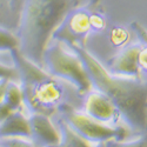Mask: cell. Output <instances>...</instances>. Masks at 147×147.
Here are the masks:
<instances>
[{
  "instance_id": "obj_6",
  "label": "cell",
  "mask_w": 147,
  "mask_h": 147,
  "mask_svg": "<svg viewBox=\"0 0 147 147\" xmlns=\"http://www.w3.org/2000/svg\"><path fill=\"white\" fill-rule=\"evenodd\" d=\"M90 7L79 6L71 9L53 33L52 39L68 46L86 47L88 35L92 33L90 26Z\"/></svg>"
},
{
  "instance_id": "obj_3",
  "label": "cell",
  "mask_w": 147,
  "mask_h": 147,
  "mask_svg": "<svg viewBox=\"0 0 147 147\" xmlns=\"http://www.w3.org/2000/svg\"><path fill=\"white\" fill-rule=\"evenodd\" d=\"M20 84L28 113L36 112L51 117L72 107L68 101L69 93L66 82L51 76L44 67Z\"/></svg>"
},
{
  "instance_id": "obj_18",
  "label": "cell",
  "mask_w": 147,
  "mask_h": 147,
  "mask_svg": "<svg viewBox=\"0 0 147 147\" xmlns=\"http://www.w3.org/2000/svg\"><path fill=\"white\" fill-rule=\"evenodd\" d=\"M0 147H38L30 138H0Z\"/></svg>"
},
{
  "instance_id": "obj_5",
  "label": "cell",
  "mask_w": 147,
  "mask_h": 147,
  "mask_svg": "<svg viewBox=\"0 0 147 147\" xmlns=\"http://www.w3.org/2000/svg\"><path fill=\"white\" fill-rule=\"evenodd\" d=\"M61 120L78 136L91 144L99 145L111 140H126L131 129L124 125H109L87 115L82 109L68 107L61 112Z\"/></svg>"
},
{
  "instance_id": "obj_2",
  "label": "cell",
  "mask_w": 147,
  "mask_h": 147,
  "mask_svg": "<svg viewBox=\"0 0 147 147\" xmlns=\"http://www.w3.org/2000/svg\"><path fill=\"white\" fill-rule=\"evenodd\" d=\"M78 5L79 0H25L17 28L21 54L42 66L44 52L53 33Z\"/></svg>"
},
{
  "instance_id": "obj_19",
  "label": "cell",
  "mask_w": 147,
  "mask_h": 147,
  "mask_svg": "<svg viewBox=\"0 0 147 147\" xmlns=\"http://www.w3.org/2000/svg\"><path fill=\"white\" fill-rule=\"evenodd\" d=\"M0 79L19 81V73L14 66H7L0 63Z\"/></svg>"
},
{
  "instance_id": "obj_23",
  "label": "cell",
  "mask_w": 147,
  "mask_h": 147,
  "mask_svg": "<svg viewBox=\"0 0 147 147\" xmlns=\"http://www.w3.org/2000/svg\"><path fill=\"white\" fill-rule=\"evenodd\" d=\"M9 80L6 79H0V105L5 102V93H6V87Z\"/></svg>"
},
{
  "instance_id": "obj_9",
  "label": "cell",
  "mask_w": 147,
  "mask_h": 147,
  "mask_svg": "<svg viewBox=\"0 0 147 147\" xmlns=\"http://www.w3.org/2000/svg\"><path fill=\"white\" fill-rule=\"evenodd\" d=\"M28 122L31 128V140L38 147H48L60 142V128L53 124L50 115L32 112L28 113Z\"/></svg>"
},
{
  "instance_id": "obj_1",
  "label": "cell",
  "mask_w": 147,
  "mask_h": 147,
  "mask_svg": "<svg viewBox=\"0 0 147 147\" xmlns=\"http://www.w3.org/2000/svg\"><path fill=\"white\" fill-rule=\"evenodd\" d=\"M74 50L87 69L93 88L105 93L121 117V122L131 132H147V80L112 74L86 47L69 46Z\"/></svg>"
},
{
  "instance_id": "obj_22",
  "label": "cell",
  "mask_w": 147,
  "mask_h": 147,
  "mask_svg": "<svg viewBox=\"0 0 147 147\" xmlns=\"http://www.w3.org/2000/svg\"><path fill=\"white\" fill-rule=\"evenodd\" d=\"M9 3L12 5V8H13L14 13L20 18V13H21V9H22L25 0H9Z\"/></svg>"
},
{
  "instance_id": "obj_14",
  "label": "cell",
  "mask_w": 147,
  "mask_h": 147,
  "mask_svg": "<svg viewBox=\"0 0 147 147\" xmlns=\"http://www.w3.org/2000/svg\"><path fill=\"white\" fill-rule=\"evenodd\" d=\"M19 50V38L16 31L0 27V52Z\"/></svg>"
},
{
  "instance_id": "obj_17",
  "label": "cell",
  "mask_w": 147,
  "mask_h": 147,
  "mask_svg": "<svg viewBox=\"0 0 147 147\" xmlns=\"http://www.w3.org/2000/svg\"><path fill=\"white\" fill-rule=\"evenodd\" d=\"M90 26L91 31L94 33H101L107 28V20L102 13L95 8L90 7Z\"/></svg>"
},
{
  "instance_id": "obj_13",
  "label": "cell",
  "mask_w": 147,
  "mask_h": 147,
  "mask_svg": "<svg viewBox=\"0 0 147 147\" xmlns=\"http://www.w3.org/2000/svg\"><path fill=\"white\" fill-rule=\"evenodd\" d=\"M19 25V17L14 13L9 0H0V27L16 31Z\"/></svg>"
},
{
  "instance_id": "obj_10",
  "label": "cell",
  "mask_w": 147,
  "mask_h": 147,
  "mask_svg": "<svg viewBox=\"0 0 147 147\" xmlns=\"http://www.w3.org/2000/svg\"><path fill=\"white\" fill-rule=\"evenodd\" d=\"M0 138H30L31 128L26 112H13L0 122Z\"/></svg>"
},
{
  "instance_id": "obj_16",
  "label": "cell",
  "mask_w": 147,
  "mask_h": 147,
  "mask_svg": "<svg viewBox=\"0 0 147 147\" xmlns=\"http://www.w3.org/2000/svg\"><path fill=\"white\" fill-rule=\"evenodd\" d=\"M105 147H147V132L139 134L133 140H111L105 142Z\"/></svg>"
},
{
  "instance_id": "obj_12",
  "label": "cell",
  "mask_w": 147,
  "mask_h": 147,
  "mask_svg": "<svg viewBox=\"0 0 147 147\" xmlns=\"http://www.w3.org/2000/svg\"><path fill=\"white\" fill-rule=\"evenodd\" d=\"M58 126L61 132V140L60 142L48 147H96L98 146L82 139L74 131H72L61 119L58 121Z\"/></svg>"
},
{
  "instance_id": "obj_11",
  "label": "cell",
  "mask_w": 147,
  "mask_h": 147,
  "mask_svg": "<svg viewBox=\"0 0 147 147\" xmlns=\"http://www.w3.org/2000/svg\"><path fill=\"white\" fill-rule=\"evenodd\" d=\"M5 104L13 112H27L25 105V95L20 81L9 80L5 93Z\"/></svg>"
},
{
  "instance_id": "obj_4",
  "label": "cell",
  "mask_w": 147,
  "mask_h": 147,
  "mask_svg": "<svg viewBox=\"0 0 147 147\" xmlns=\"http://www.w3.org/2000/svg\"><path fill=\"white\" fill-rule=\"evenodd\" d=\"M42 67L51 76L65 81L85 95L93 88L91 78L79 54L68 45L52 39L42 57Z\"/></svg>"
},
{
  "instance_id": "obj_15",
  "label": "cell",
  "mask_w": 147,
  "mask_h": 147,
  "mask_svg": "<svg viewBox=\"0 0 147 147\" xmlns=\"http://www.w3.org/2000/svg\"><path fill=\"white\" fill-rule=\"evenodd\" d=\"M109 42L115 48H122L129 44L131 41V34L124 26H114L109 31L108 35Z\"/></svg>"
},
{
  "instance_id": "obj_7",
  "label": "cell",
  "mask_w": 147,
  "mask_h": 147,
  "mask_svg": "<svg viewBox=\"0 0 147 147\" xmlns=\"http://www.w3.org/2000/svg\"><path fill=\"white\" fill-rule=\"evenodd\" d=\"M81 109L91 118L105 124H121V117L114 102L96 88H92L84 95Z\"/></svg>"
},
{
  "instance_id": "obj_8",
  "label": "cell",
  "mask_w": 147,
  "mask_h": 147,
  "mask_svg": "<svg viewBox=\"0 0 147 147\" xmlns=\"http://www.w3.org/2000/svg\"><path fill=\"white\" fill-rule=\"evenodd\" d=\"M141 48V44H128L120 48V51L107 61L106 68L115 76L144 79L138 66V54Z\"/></svg>"
},
{
  "instance_id": "obj_21",
  "label": "cell",
  "mask_w": 147,
  "mask_h": 147,
  "mask_svg": "<svg viewBox=\"0 0 147 147\" xmlns=\"http://www.w3.org/2000/svg\"><path fill=\"white\" fill-rule=\"evenodd\" d=\"M138 66H139V71L142 74H147V46H142L139 51L138 54Z\"/></svg>"
},
{
  "instance_id": "obj_20",
  "label": "cell",
  "mask_w": 147,
  "mask_h": 147,
  "mask_svg": "<svg viewBox=\"0 0 147 147\" xmlns=\"http://www.w3.org/2000/svg\"><path fill=\"white\" fill-rule=\"evenodd\" d=\"M131 27L134 31V33H136V35L138 36L139 42L142 46H147V30L138 21H133L131 24Z\"/></svg>"
}]
</instances>
